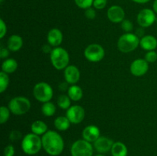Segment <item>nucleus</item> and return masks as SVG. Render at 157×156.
<instances>
[{"label":"nucleus","instance_id":"obj_1","mask_svg":"<svg viewBox=\"0 0 157 156\" xmlns=\"http://www.w3.org/2000/svg\"><path fill=\"white\" fill-rule=\"evenodd\" d=\"M42 148L47 154L58 156L62 153L64 148V139L61 135L54 130H48L41 136Z\"/></svg>","mask_w":157,"mask_h":156},{"label":"nucleus","instance_id":"obj_2","mask_svg":"<svg viewBox=\"0 0 157 156\" xmlns=\"http://www.w3.org/2000/svg\"><path fill=\"white\" fill-rule=\"evenodd\" d=\"M21 149L29 155H34L42 148V141L39 136L34 133L25 135L21 141Z\"/></svg>","mask_w":157,"mask_h":156},{"label":"nucleus","instance_id":"obj_3","mask_svg":"<svg viewBox=\"0 0 157 156\" xmlns=\"http://www.w3.org/2000/svg\"><path fill=\"white\" fill-rule=\"evenodd\" d=\"M50 59L52 66L58 70H64L70 62L68 52L61 47H54L50 54Z\"/></svg>","mask_w":157,"mask_h":156},{"label":"nucleus","instance_id":"obj_4","mask_svg":"<svg viewBox=\"0 0 157 156\" xmlns=\"http://www.w3.org/2000/svg\"><path fill=\"white\" fill-rule=\"evenodd\" d=\"M139 37L133 33H125L121 35L117 41V47L122 53L127 54L136 50L140 45Z\"/></svg>","mask_w":157,"mask_h":156},{"label":"nucleus","instance_id":"obj_5","mask_svg":"<svg viewBox=\"0 0 157 156\" xmlns=\"http://www.w3.org/2000/svg\"><path fill=\"white\" fill-rule=\"evenodd\" d=\"M32 104L30 100L25 96H15L9 102L8 107L11 113L15 116H22L30 110Z\"/></svg>","mask_w":157,"mask_h":156},{"label":"nucleus","instance_id":"obj_6","mask_svg":"<svg viewBox=\"0 0 157 156\" xmlns=\"http://www.w3.org/2000/svg\"><path fill=\"white\" fill-rule=\"evenodd\" d=\"M53 95L54 91L52 86L46 82L38 83L33 88V96L35 99L43 103L51 101Z\"/></svg>","mask_w":157,"mask_h":156},{"label":"nucleus","instance_id":"obj_7","mask_svg":"<svg viewBox=\"0 0 157 156\" xmlns=\"http://www.w3.org/2000/svg\"><path fill=\"white\" fill-rule=\"evenodd\" d=\"M94 148L91 143L84 139L77 140L71 147V156H92Z\"/></svg>","mask_w":157,"mask_h":156},{"label":"nucleus","instance_id":"obj_8","mask_svg":"<svg viewBox=\"0 0 157 156\" xmlns=\"http://www.w3.org/2000/svg\"><path fill=\"white\" fill-rule=\"evenodd\" d=\"M84 58L92 63H98L102 61L105 56L104 48L98 44H90L84 49Z\"/></svg>","mask_w":157,"mask_h":156},{"label":"nucleus","instance_id":"obj_9","mask_svg":"<svg viewBox=\"0 0 157 156\" xmlns=\"http://www.w3.org/2000/svg\"><path fill=\"white\" fill-rule=\"evenodd\" d=\"M156 14L153 9H144L138 13L137 22L141 28H149L156 22Z\"/></svg>","mask_w":157,"mask_h":156},{"label":"nucleus","instance_id":"obj_10","mask_svg":"<svg viewBox=\"0 0 157 156\" xmlns=\"http://www.w3.org/2000/svg\"><path fill=\"white\" fill-rule=\"evenodd\" d=\"M66 116L71 124H79L85 118V110L81 106H71L66 112Z\"/></svg>","mask_w":157,"mask_h":156},{"label":"nucleus","instance_id":"obj_11","mask_svg":"<svg viewBox=\"0 0 157 156\" xmlns=\"http://www.w3.org/2000/svg\"><path fill=\"white\" fill-rule=\"evenodd\" d=\"M130 73L135 76H142L149 70V63L145 59L138 58L131 63L130 67Z\"/></svg>","mask_w":157,"mask_h":156},{"label":"nucleus","instance_id":"obj_12","mask_svg":"<svg viewBox=\"0 0 157 156\" xmlns=\"http://www.w3.org/2000/svg\"><path fill=\"white\" fill-rule=\"evenodd\" d=\"M107 15L112 23H121L125 18V12L121 6L115 5L109 8Z\"/></svg>","mask_w":157,"mask_h":156},{"label":"nucleus","instance_id":"obj_13","mask_svg":"<svg viewBox=\"0 0 157 156\" xmlns=\"http://www.w3.org/2000/svg\"><path fill=\"white\" fill-rule=\"evenodd\" d=\"M64 77L65 82L71 85H75L81 78V72L75 65H68L64 72Z\"/></svg>","mask_w":157,"mask_h":156},{"label":"nucleus","instance_id":"obj_14","mask_svg":"<svg viewBox=\"0 0 157 156\" xmlns=\"http://www.w3.org/2000/svg\"><path fill=\"white\" fill-rule=\"evenodd\" d=\"M113 143L112 139L106 136H100L94 142V148L100 154H104L111 150Z\"/></svg>","mask_w":157,"mask_h":156},{"label":"nucleus","instance_id":"obj_15","mask_svg":"<svg viewBox=\"0 0 157 156\" xmlns=\"http://www.w3.org/2000/svg\"><path fill=\"white\" fill-rule=\"evenodd\" d=\"M101 136L100 128L95 125H89L82 131V138L89 142H94Z\"/></svg>","mask_w":157,"mask_h":156},{"label":"nucleus","instance_id":"obj_16","mask_svg":"<svg viewBox=\"0 0 157 156\" xmlns=\"http://www.w3.org/2000/svg\"><path fill=\"white\" fill-rule=\"evenodd\" d=\"M47 41L52 47H58L63 41V33L60 29L52 28L47 35Z\"/></svg>","mask_w":157,"mask_h":156},{"label":"nucleus","instance_id":"obj_17","mask_svg":"<svg viewBox=\"0 0 157 156\" xmlns=\"http://www.w3.org/2000/svg\"><path fill=\"white\" fill-rule=\"evenodd\" d=\"M140 46L147 51L154 50L157 47V39L153 35H144L140 38Z\"/></svg>","mask_w":157,"mask_h":156},{"label":"nucleus","instance_id":"obj_18","mask_svg":"<svg viewBox=\"0 0 157 156\" xmlns=\"http://www.w3.org/2000/svg\"><path fill=\"white\" fill-rule=\"evenodd\" d=\"M22 46L23 39L20 35H12L8 38L7 47L10 51H18L22 47Z\"/></svg>","mask_w":157,"mask_h":156},{"label":"nucleus","instance_id":"obj_19","mask_svg":"<svg viewBox=\"0 0 157 156\" xmlns=\"http://www.w3.org/2000/svg\"><path fill=\"white\" fill-rule=\"evenodd\" d=\"M18 67V62L14 58H8L2 64V71L10 74L16 71Z\"/></svg>","mask_w":157,"mask_h":156},{"label":"nucleus","instance_id":"obj_20","mask_svg":"<svg viewBox=\"0 0 157 156\" xmlns=\"http://www.w3.org/2000/svg\"><path fill=\"white\" fill-rule=\"evenodd\" d=\"M83 90L81 87L78 85H71L67 90V96L72 101L78 102L81 100L83 97Z\"/></svg>","mask_w":157,"mask_h":156},{"label":"nucleus","instance_id":"obj_21","mask_svg":"<svg viewBox=\"0 0 157 156\" xmlns=\"http://www.w3.org/2000/svg\"><path fill=\"white\" fill-rule=\"evenodd\" d=\"M31 130L32 132L38 136H43L44 133L47 132L48 130V125L44 122L41 120H36L32 122V125H31Z\"/></svg>","mask_w":157,"mask_h":156},{"label":"nucleus","instance_id":"obj_22","mask_svg":"<svg viewBox=\"0 0 157 156\" xmlns=\"http://www.w3.org/2000/svg\"><path fill=\"white\" fill-rule=\"evenodd\" d=\"M110 151L112 156H127L128 154L127 147L121 142H114Z\"/></svg>","mask_w":157,"mask_h":156},{"label":"nucleus","instance_id":"obj_23","mask_svg":"<svg viewBox=\"0 0 157 156\" xmlns=\"http://www.w3.org/2000/svg\"><path fill=\"white\" fill-rule=\"evenodd\" d=\"M71 122L67 116H58L54 121V125L58 130L61 132L66 131L71 126Z\"/></svg>","mask_w":157,"mask_h":156},{"label":"nucleus","instance_id":"obj_24","mask_svg":"<svg viewBox=\"0 0 157 156\" xmlns=\"http://www.w3.org/2000/svg\"><path fill=\"white\" fill-rule=\"evenodd\" d=\"M55 112H56V106L51 101L44 102L41 106V113L44 116H47V117L53 116L55 115Z\"/></svg>","mask_w":157,"mask_h":156},{"label":"nucleus","instance_id":"obj_25","mask_svg":"<svg viewBox=\"0 0 157 156\" xmlns=\"http://www.w3.org/2000/svg\"><path fill=\"white\" fill-rule=\"evenodd\" d=\"M71 99H70L67 95H60L58 97V99H57V104H58V107L62 110H68L71 106Z\"/></svg>","mask_w":157,"mask_h":156},{"label":"nucleus","instance_id":"obj_26","mask_svg":"<svg viewBox=\"0 0 157 156\" xmlns=\"http://www.w3.org/2000/svg\"><path fill=\"white\" fill-rule=\"evenodd\" d=\"M9 84V74L5 72H0V93H3L6 90Z\"/></svg>","mask_w":157,"mask_h":156},{"label":"nucleus","instance_id":"obj_27","mask_svg":"<svg viewBox=\"0 0 157 156\" xmlns=\"http://www.w3.org/2000/svg\"><path fill=\"white\" fill-rule=\"evenodd\" d=\"M11 111L9 107H6L5 106H2L0 107V124H5L8 122L9 117H10Z\"/></svg>","mask_w":157,"mask_h":156},{"label":"nucleus","instance_id":"obj_28","mask_svg":"<svg viewBox=\"0 0 157 156\" xmlns=\"http://www.w3.org/2000/svg\"><path fill=\"white\" fill-rule=\"evenodd\" d=\"M75 2L78 8L85 10L93 6L94 0H75Z\"/></svg>","mask_w":157,"mask_h":156},{"label":"nucleus","instance_id":"obj_29","mask_svg":"<svg viewBox=\"0 0 157 156\" xmlns=\"http://www.w3.org/2000/svg\"><path fill=\"white\" fill-rule=\"evenodd\" d=\"M121 24V28L123 30L126 32V33H130L133 29V24L131 21L130 20H125L124 19Z\"/></svg>","mask_w":157,"mask_h":156},{"label":"nucleus","instance_id":"obj_30","mask_svg":"<svg viewBox=\"0 0 157 156\" xmlns=\"http://www.w3.org/2000/svg\"><path fill=\"white\" fill-rule=\"evenodd\" d=\"M144 59L150 64V63H155L157 61V52L155 50H150L147 51L145 54Z\"/></svg>","mask_w":157,"mask_h":156},{"label":"nucleus","instance_id":"obj_31","mask_svg":"<svg viewBox=\"0 0 157 156\" xmlns=\"http://www.w3.org/2000/svg\"><path fill=\"white\" fill-rule=\"evenodd\" d=\"M107 0H94L93 6L94 9L102 10L107 6Z\"/></svg>","mask_w":157,"mask_h":156},{"label":"nucleus","instance_id":"obj_32","mask_svg":"<svg viewBox=\"0 0 157 156\" xmlns=\"http://www.w3.org/2000/svg\"><path fill=\"white\" fill-rule=\"evenodd\" d=\"M84 15L87 18L90 20H93L96 18V15H97V12L95 11L94 9L93 8H89V9H85V12H84Z\"/></svg>","mask_w":157,"mask_h":156},{"label":"nucleus","instance_id":"obj_33","mask_svg":"<svg viewBox=\"0 0 157 156\" xmlns=\"http://www.w3.org/2000/svg\"><path fill=\"white\" fill-rule=\"evenodd\" d=\"M15 154V148L13 145H9L4 148L3 155L4 156H14Z\"/></svg>","mask_w":157,"mask_h":156},{"label":"nucleus","instance_id":"obj_34","mask_svg":"<svg viewBox=\"0 0 157 156\" xmlns=\"http://www.w3.org/2000/svg\"><path fill=\"white\" fill-rule=\"evenodd\" d=\"M7 33V26L3 19H0V38L2 39Z\"/></svg>","mask_w":157,"mask_h":156},{"label":"nucleus","instance_id":"obj_35","mask_svg":"<svg viewBox=\"0 0 157 156\" xmlns=\"http://www.w3.org/2000/svg\"><path fill=\"white\" fill-rule=\"evenodd\" d=\"M21 134L20 132L18 131H12L11 132L10 135H9V139L11 141H16L18 139H21Z\"/></svg>","mask_w":157,"mask_h":156},{"label":"nucleus","instance_id":"obj_36","mask_svg":"<svg viewBox=\"0 0 157 156\" xmlns=\"http://www.w3.org/2000/svg\"><path fill=\"white\" fill-rule=\"evenodd\" d=\"M9 51L10 50H9L8 47H2L0 49V58H2V59L7 58L9 55Z\"/></svg>","mask_w":157,"mask_h":156},{"label":"nucleus","instance_id":"obj_37","mask_svg":"<svg viewBox=\"0 0 157 156\" xmlns=\"http://www.w3.org/2000/svg\"><path fill=\"white\" fill-rule=\"evenodd\" d=\"M52 50H53V49H52V46H51L50 44H44L42 47L43 52H44L45 54H51Z\"/></svg>","mask_w":157,"mask_h":156},{"label":"nucleus","instance_id":"obj_38","mask_svg":"<svg viewBox=\"0 0 157 156\" xmlns=\"http://www.w3.org/2000/svg\"><path fill=\"white\" fill-rule=\"evenodd\" d=\"M136 35H137L138 37H144V28H138L136 30Z\"/></svg>","mask_w":157,"mask_h":156},{"label":"nucleus","instance_id":"obj_39","mask_svg":"<svg viewBox=\"0 0 157 156\" xmlns=\"http://www.w3.org/2000/svg\"><path fill=\"white\" fill-rule=\"evenodd\" d=\"M67 83L65 82L64 83V84H60L59 85V88L61 89V90H63V91H64L65 90H68L69 87H67Z\"/></svg>","mask_w":157,"mask_h":156},{"label":"nucleus","instance_id":"obj_40","mask_svg":"<svg viewBox=\"0 0 157 156\" xmlns=\"http://www.w3.org/2000/svg\"><path fill=\"white\" fill-rule=\"evenodd\" d=\"M134 2L138 3V4H145V3L149 2L150 0H132Z\"/></svg>","mask_w":157,"mask_h":156},{"label":"nucleus","instance_id":"obj_41","mask_svg":"<svg viewBox=\"0 0 157 156\" xmlns=\"http://www.w3.org/2000/svg\"><path fill=\"white\" fill-rule=\"evenodd\" d=\"M153 10L154 11L155 13L157 14V0H154V2H153Z\"/></svg>","mask_w":157,"mask_h":156},{"label":"nucleus","instance_id":"obj_42","mask_svg":"<svg viewBox=\"0 0 157 156\" xmlns=\"http://www.w3.org/2000/svg\"><path fill=\"white\" fill-rule=\"evenodd\" d=\"M94 156H105V155L103 154H96V155H94Z\"/></svg>","mask_w":157,"mask_h":156},{"label":"nucleus","instance_id":"obj_43","mask_svg":"<svg viewBox=\"0 0 157 156\" xmlns=\"http://www.w3.org/2000/svg\"><path fill=\"white\" fill-rule=\"evenodd\" d=\"M156 23L157 24V15H156Z\"/></svg>","mask_w":157,"mask_h":156},{"label":"nucleus","instance_id":"obj_44","mask_svg":"<svg viewBox=\"0 0 157 156\" xmlns=\"http://www.w3.org/2000/svg\"><path fill=\"white\" fill-rule=\"evenodd\" d=\"M0 2H3V0H0Z\"/></svg>","mask_w":157,"mask_h":156}]
</instances>
